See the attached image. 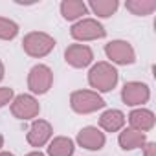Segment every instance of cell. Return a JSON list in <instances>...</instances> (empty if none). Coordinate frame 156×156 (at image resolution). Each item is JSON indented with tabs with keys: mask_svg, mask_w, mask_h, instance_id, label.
I'll list each match as a JSON object with an SVG mask.
<instances>
[{
	"mask_svg": "<svg viewBox=\"0 0 156 156\" xmlns=\"http://www.w3.org/2000/svg\"><path fill=\"white\" fill-rule=\"evenodd\" d=\"M0 156H15V154H13V152H6V151H4V152H0Z\"/></svg>",
	"mask_w": 156,
	"mask_h": 156,
	"instance_id": "cell-24",
	"label": "cell"
},
{
	"mask_svg": "<svg viewBox=\"0 0 156 156\" xmlns=\"http://www.w3.org/2000/svg\"><path fill=\"white\" fill-rule=\"evenodd\" d=\"M70 35L79 41V42H88V41H98V39H103L107 35V30L103 28L101 22H98L96 19H81L77 20L72 30H70Z\"/></svg>",
	"mask_w": 156,
	"mask_h": 156,
	"instance_id": "cell-4",
	"label": "cell"
},
{
	"mask_svg": "<svg viewBox=\"0 0 156 156\" xmlns=\"http://www.w3.org/2000/svg\"><path fill=\"white\" fill-rule=\"evenodd\" d=\"M118 70L112 66V62L101 61L96 62L90 72H88V83L92 88H96L94 92H110L116 85H118Z\"/></svg>",
	"mask_w": 156,
	"mask_h": 156,
	"instance_id": "cell-1",
	"label": "cell"
},
{
	"mask_svg": "<svg viewBox=\"0 0 156 156\" xmlns=\"http://www.w3.org/2000/svg\"><path fill=\"white\" fill-rule=\"evenodd\" d=\"M143 156H156V145L152 141H147L143 145Z\"/></svg>",
	"mask_w": 156,
	"mask_h": 156,
	"instance_id": "cell-21",
	"label": "cell"
},
{
	"mask_svg": "<svg viewBox=\"0 0 156 156\" xmlns=\"http://www.w3.org/2000/svg\"><path fill=\"white\" fill-rule=\"evenodd\" d=\"M19 35V24L11 19L0 17V41H13Z\"/></svg>",
	"mask_w": 156,
	"mask_h": 156,
	"instance_id": "cell-19",
	"label": "cell"
},
{
	"mask_svg": "<svg viewBox=\"0 0 156 156\" xmlns=\"http://www.w3.org/2000/svg\"><path fill=\"white\" fill-rule=\"evenodd\" d=\"M26 156H46V154H42L41 151H33V152H28Z\"/></svg>",
	"mask_w": 156,
	"mask_h": 156,
	"instance_id": "cell-23",
	"label": "cell"
},
{
	"mask_svg": "<svg viewBox=\"0 0 156 156\" xmlns=\"http://www.w3.org/2000/svg\"><path fill=\"white\" fill-rule=\"evenodd\" d=\"M87 8H90L94 11V15H98L101 19H107V17H112L118 11L119 2L118 0H90Z\"/></svg>",
	"mask_w": 156,
	"mask_h": 156,
	"instance_id": "cell-17",
	"label": "cell"
},
{
	"mask_svg": "<svg viewBox=\"0 0 156 156\" xmlns=\"http://www.w3.org/2000/svg\"><path fill=\"white\" fill-rule=\"evenodd\" d=\"M149 98H151V88L141 81H129L121 90V99L129 107H141L143 103L149 101Z\"/></svg>",
	"mask_w": 156,
	"mask_h": 156,
	"instance_id": "cell-8",
	"label": "cell"
},
{
	"mask_svg": "<svg viewBox=\"0 0 156 156\" xmlns=\"http://www.w3.org/2000/svg\"><path fill=\"white\" fill-rule=\"evenodd\" d=\"M39 112H41V105L35 99V96H31V94H20V96L13 98V101H11V114L17 119L28 121V119L37 118Z\"/></svg>",
	"mask_w": 156,
	"mask_h": 156,
	"instance_id": "cell-6",
	"label": "cell"
},
{
	"mask_svg": "<svg viewBox=\"0 0 156 156\" xmlns=\"http://www.w3.org/2000/svg\"><path fill=\"white\" fill-rule=\"evenodd\" d=\"M70 107L77 114H92L105 107V99L94 90H75L70 96Z\"/></svg>",
	"mask_w": 156,
	"mask_h": 156,
	"instance_id": "cell-2",
	"label": "cell"
},
{
	"mask_svg": "<svg viewBox=\"0 0 156 156\" xmlns=\"http://www.w3.org/2000/svg\"><path fill=\"white\" fill-rule=\"evenodd\" d=\"M51 134H53V129L46 119H35L26 134V140L31 147H44L46 143H50Z\"/></svg>",
	"mask_w": 156,
	"mask_h": 156,
	"instance_id": "cell-10",
	"label": "cell"
},
{
	"mask_svg": "<svg viewBox=\"0 0 156 156\" xmlns=\"http://www.w3.org/2000/svg\"><path fill=\"white\" fill-rule=\"evenodd\" d=\"M73 141L66 136H57L48 143V156H72L73 154Z\"/></svg>",
	"mask_w": 156,
	"mask_h": 156,
	"instance_id": "cell-16",
	"label": "cell"
},
{
	"mask_svg": "<svg viewBox=\"0 0 156 156\" xmlns=\"http://www.w3.org/2000/svg\"><path fill=\"white\" fill-rule=\"evenodd\" d=\"M154 114L149 110V108H134L130 114H129V123H130V129L138 130V132H149L152 130L154 127Z\"/></svg>",
	"mask_w": 156,
	"mask_h": 156,
	"instance_id": "cell-12",
	"label": "cell"
},
{
	"mask_svg": "<svg viewBox=\"0 0 156 156\" xmlns=\"http://www.w3.org/2000/svg\"><path fill=\"white\" fill-rule=\"evenodd\" d=\"M87 4L81 0H62L61 2V15L64 20H81L87 15Z\"/></svg>",
	"mask_w": 156,
	"mask_h": 156,
	"instance_id": "cell-15",
	"label": "cell"
},
{
	"mask_svg": "<svg viewBox=\"0 0 156 156\" xmlns=\"http://www.w3.org/2000/svg\"><path fill=\"white\" fill-rule=\"evenodd\" d=\"M118 141H119V147L123 151H134V149H140L147 143V136L143 132H138V130L129 127V129H123L119 132Z\"/></svg>",
	"mask_w": 156,
	"mask_h": 156,
	"instance_id": "cell-14",
	"label": "cell"
},
{
	"mask_svg": "<svg viewBox=\"0 0 156 156\" xmlns=\"http://www.w3.org/2000/svg\"><path fill=\"white\" fill-rule=\"evenodd\" d=\"M64 61L72 68H87L94 61V51L87 44H70L64 50Z\"/></svg>",
	"mask_w": 156,
	"mask_h": 156,
	"instance_id": "cell-9",
	"label": "cell"
},
{
	"mask_svg": "<svg viewBox=\"0 0 156 156\" xmlns=\"http://www.w3.org/2000/svg\"><path fill=\"white\" fill-rule=\"evenodd\" d=\"M22 48L30 57L41 59V57H46L48 53H51V50L55 48V39L44 31H31L24 37Z\"/></svg>",
	"mask_w": 156,
	"mask_h": 156,
	"instance_id": "cell-3",
	"label": "cell"
},
{
	"mask_svg": "<svg viewBox=\"0 0 156 156\" xmlns=\"http://www.w3.org/2000/svg\"><path fill=\"white\" fill-rule=\"evenodd\" d=\"M53 85V72L50 66L46 64H35L30 73H28V88L31 90V94L42 96L46 94Z\"/></svg>",
	"mask_w": 156,
	"mask_h": 156,
	"instance_id": "cell-5",
	"label": "cell"
},
{
	"mask_svg": "<svg viewBox=\"0 0 156 156\" xmlns=\"http://www.w3.org/2000/svg\"><path fill=\"white\" fill-rule=\"evenodd\" d=\"M4 73H6V68H4V62L0 61V81L4 79Z\"/></svg>",
	"mask_w": 156,
	"mask_h": 156,
	"instance_id": "cell-22",
	"label": "cell"
},
{
	"mask_svg": "<svg viewBox=\"0 0 156 156\" xmlns=\"http://www.w3.org/2000/svg\"><path fill=\"white\" fill-rule=\"evenodd\" d=\"M105 53H107V57H108L112 62L121 64V66L132 64V62L136 61V51H134L132 44L127 42V41H121V39L110 41V42L105 46Z\"/></svg>",
	"mask_w": 156,
	"mask_h": 156,
	"instance_id": "cell-7",
	"label": "cell"
},
{
	"mask_svg": "<svg viewBox=\"0 0 156 156\" xmlns=\"http://www.w3.org/2000/svg\"><path fill=\"white\" fill-rule=\"evenodd\" d=\"M13 98H15L13 88H9V87H0V108L6 107V105H9L13 101Z\"/></svg>",
	"mask_w": 156,
	"mask_h": 156,
	"instance_id": "cell-20",
	"label": "cell"
},
{
	"mask_svg": "<svg viewBox=\"0 0 156 156\" xmlns=\"http://www.w3.org/2000/svg\"><path fill=\"white\" fill-rule=\"evenodd\" d=\"M125 8L136 17H147L156 9V2L154 0H127Z\"/></svg>",
	"mask_w": 156,
	"mask_h": 156,
	"instance_id": "cell-18",
	"label": "cell"
},
{
	"mask_svg": "<svg viewBox=\"0 0 156 156\" xmlns=\"http://www.w3.org/2000/svg\"><path fill=\"white\" fill-rule=\"evenodd\" d=\"M2 147H4V136L0 134V149H2Z\"/></svg>",
	"mask_w": 156,
	"mask_h": 156,
	"instance_id": "cell-25",
	"label": "cell"
},
{
	"mask_svg": "<svg viewBox=\"0 0 156 156\" xmlns=\"http://www.w3.org/2000/svg\"><path fill=\"white\" fill-rule=\"evenodd\" d=\"M77 143L87 151H99L105 147V134L98 127H85L77 132Z\"/></svg>",
	"mask_w": 156,
	"mask_h": 156,
	"instance_id": "cell-11",
	"label": "cell"
},
{
	"mask_svg": "<svg viewBox=\"0 0 156 156\" xmlns=\"http://www.w3.org/2000/svg\"><path fill=\"white\" fill-rule=\"evenodd\" d=\"M125 114L118 108H108L99 116V127L107 132H118L125 125Z\"/></svg>",
	"mask_w": 156,
	"mask_h": 156,
	"instance_id": "cell-13",
	"label": "cell"
}]
</instances>
